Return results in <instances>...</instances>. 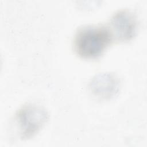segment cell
I'll return each mask as SVG.
<instances>
[{"label":"cell","instance_id":"2","mask_svg":"<svg viewBox=\"0 0 147 147\" xmlns=\"http://www.w3.org/2000/svg\"><path fill=\"white\" fill-rule=\"evenodd\" d=\"M15 119L21 138L28 139L35 136L45 125L48 114L42 107L28 104L17 111Z\"/></svg>","mask_w":147,"mask_h":147},{"label":"cell","instance_id":"1","mask_svg":"<svg viewBox=\"0 0 147 147\" xmlns=\"http://www.w3.org/2000/svg\"><path fill=\"white\" fill-rule=\"evenodd\" d=\"M112 41L107 26L86 25L77 30L74 39V48L79 57L94 59L103 54Z\"/></svg>","mask_w":147,"mask_h":147},{"label":"cell","instance_id":"4","mask_svg":"<svg viewBox=\"0 0 147 147\" xmlns=\"http://www.w3.org/2000/svg\"><path fill=\"white\" fill-rule=\"evenodd\" d=\"M119 81L114 75L102 73L95 76L90 82V91L95 96L103 99L114 97L119 90Z\"/></svg>","mask_w":147,"mask_h":147},{"label":"cell","instance_id":"3","mask_svg":"<svg viewBox=\"0 0 147 147\" xmlns=\"http://www.w3.org/2000/svg\"><path fill=\"white\" fill-rule=\"evenodd\" d=\"M113 41L126 42L133 39L138 29L136 16L130 10L122 9L111 17L108 26Z\"/></svg>","mask_w":147,"mask_h":147}]
</instances>
